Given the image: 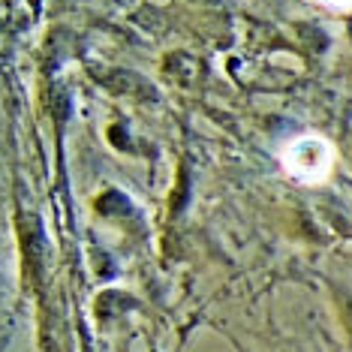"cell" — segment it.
<instances>
[{
    "instance_id": "obj_1",
    "label": "cell",
    "mask_w": 352,
    "mask_h": 352,
    "mask_svg": "<svg viewBox=\"0 0 352 352\" xmlns=\"http://www.w3.org/2000/svg\"><path fill=\"white\" fill-rule=\"evenodd\" d=\"M334 160H338V151L319 133L295 135V139H289L280 148L283 172L298 184H307V187H322V184L331 181Z\"/></svg>"
},
{
    "instance_id": "obj_2",
    "label": "cell",
    "mask_w": 352,
    "mask_h": 352,
    "mask_svg": "<svg viewBox=\"0 0 352 352\" xmlns=\"http://www.w3.org/2000/svg\"><path fill=\"white\" fill-rule=\"evenodd\" d=\"M319 6H328L334 12H352V0H316Z\"/></svg>"
}]
</instances>
